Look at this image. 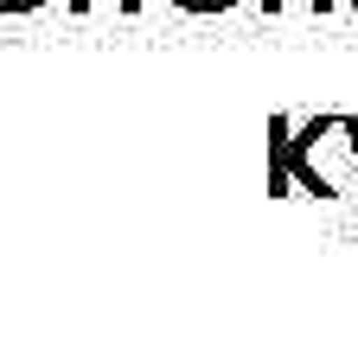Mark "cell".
Returning a JSON list of instances; mask_svg holds the SVG:
<instances>
[{
  "mask_svg": "<svg viewBox=\"0 0 358 345\" xmlns=\"http://www.w3.org/2000/svg\"><path fill=\"white\" fill-rule=\"evenodd\" d=\"M173 7H179V13H231L237 0H173Z\"/></svg>",
  "mask_w": 358,
  "mask_h": 345,
  "instance_id": "obj_1",
  "label": "cell"
},
{
  "mask_svg": "<svg viewBox=\"0 0 358 345\" xmlns=\"http://www.w3.org/2000/svg\"><path fill=\"white\" fill-rule=\"evenodd\" d=\"M45 0H0V13H38Z\"/></svg>",
  "mask_w": 358,
  "mask_h": 345,
  "instance_id": "obj_2",
  "label": "cell"
},
{
  "mask_svg": "<svg viewBox=\"0 0 358 345\" xmlns=\"http://www.w3.org/2000/svg\"><path fill=\"white\" fill-rule=\"evenodd\" d=\"M262 7H268V13H282V0H262ZM313 7H320V13H327V7H333V0H313Z\"/></svg>",
  "mask_w": 358,
  "mask_h": 345,
  "instance_id": "obj_3",
  "label": "cell"
},
{
  "mask_svg": "<svg viewBox=\"0 0 358 345\" xmlns=\"http://www.w3.org/2000/svg\"><path fill=\"white\" fill-rule=\"evenodd\" d=\"M352 7H358V0H352Z\"/></svg>",
  "mask_w": 358,
  "mask_h": 345,
  "instance_id": "obj_4",
  "label": "cell"
},
{
  "mask_svg": "<svg viewBox=\"0 0 358 345\" xmlns=\"http://www.w3.org/2000/svg\"><path fill=\"white\" fill-rule=\"evenodd\" d=\"M352 224H358V218H352Z\"/></svg>",
  "mask_w": 358,
  "mask_h": 345,
  "instance_id": "obj_5",
  "label": "cell"
}]
</instances>
